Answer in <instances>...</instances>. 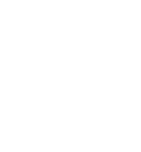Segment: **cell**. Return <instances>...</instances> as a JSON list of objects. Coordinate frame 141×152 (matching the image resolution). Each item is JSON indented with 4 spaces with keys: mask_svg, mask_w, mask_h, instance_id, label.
<instances>
[]
</instances>
